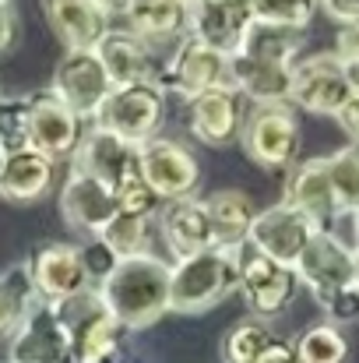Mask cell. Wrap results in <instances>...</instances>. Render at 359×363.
<instances>
[{"mask_svg":"<svg viewBox=\"0 0 359 363\" xmlns=\"http://www.w3.org/2000/svg\"><path fill=\"white\" fill-rule=\"evenodd\" d=\"M324 169H328V180H331L342 216H353L359 208V145H346V148L324 155Z\"/></svg>","mask_w":359,"mask_h":363,"instance_id":"30","label":"cell"},{"mask_svg":"<svg viewBox=\"0 0 359 363\" xmlns=\"http://www.w3.org/2000/svg\"><path fill=\"white\" fill-rule=\"evenodd\" d=\"M317 7L338 25L359 21V0H317Z\"/></svg>","mask_w":359,"mask_h":363,"instance_id":"40","label":"cell"},{"mask_svg":"<svg viewBox=\"0 0 359 363\" xmlns=\"http://www.w3.org/2000/svg\"><path fill=\"white\" fill-rule=\"evenodd\" d=\"M239 145L250 162L261 169H292L300 162V121L289 103H264L250 106L243 127H239Z\"/></svg>","mask_w":359,"mask_h":363,"instance_id":"5","label":"cell"},{"mask_svg":"<svg viewBox=\"0 0 359 363\" xmlns=\"http://www.w3.org/2000/svg\"><path fill=\"white\" fill-rule=\"evenodd\" d=\"M246 117V99L233 85L208 89L187 103V127L208 148H229L239 141V127Z\"/></svg>","mask_w":359,"mask_h":363,"instance_id":"14","label":"cell"},{"mask_svg":"<svg viewBox=\"0 0 359 363\" xmlns=\"http://www.w3.org/2000/svg\"><path fill=\"white\" fill-rule=\"evenodd\" d=\"M137 173L152 187V194L166 205L194 198L198 184H201V166H198L194 152L183 141L162 138V134L137 145Z\"/></svg>","mask_w":359,"mask_h":363,"instance_id":"7","label":"cell"},{"mask_svg":"<svg viewBox=\"0 0 359 363\" xmlns=\"http://www.w3.org/2000/svg\"><path fill=\"white\" fill-rule=\"evenodd\" d=\"M96 57L110 78L113 89H127V85H155L159 78V64L155 53L144 39H137L127 28H110L99 43H96Z\"/></svg>","mask_w":359,"mask_h":363,"instance_id":"19","label":"cell"},{"mask_svg":"<svg viewBox=\"0 0 359 363\" xmlns=\"http://www.w3.org/2000/svg\"><path fill=\"white\" fill-rule=\"evenodd\" d=\"M282 201L292 205L300 216H307L317 230H331V223L342 219V208H338V198H335V191H331L324 159L296 162V166L289 169L285 198H282Z\"/></svg>","mask_w":359,"mask_h":363,"instance_id":"21","label":"cell"},{"mask_svg":"<svg viewBox=\"0 0 359 363\" xmlns=\"http://www.w3.org/2000/svg\"><path fill=\"white\" fill-rule=\"evenodd\" d=\"M46 25L64 43V50H96V43L110 32V18L96 0H39Z\"/></svg>","mask_w":359,"mask_h":363,"instance_id":"22","label":"cell"},{"mask_svg":"<svg viewBox=\"0 0 359 363\" xmlns=\"http://www.w3.org/2000/svg\"><path fill=\"white\" fill-rule=\"evenodd\" d=\"M7 342V363H71V346L57 318V307L39 296L32 300L25 321Z\"/></svg>","mask_w":359,"mask_h":363,"instance_id":"13","label":"cell"},{"mask_svg":"<svg viewBox=\"0 0 359 363\" xmlns=\"http://www.w3.org/2000/svg\"><path fill=\"white\" fill-rule=\"evenodd\" d=\"M78 257H81V268H85V275H89L92 286H99V282L117 268V261H120L117 254L99 240V237H92V240L81 243V247H78Z\"/></svg>","mask_w":359,"mask_h":363,"instance_id":"37","label":"cell"},{"mask_svg":"<svg viewBox=\"0 0 359 363\" xmlns=\"http://www.w3.org/2000/svg\"><path fill=\"white\" fill-rule=\"evenodd\" d=\"M180 4H187V7H190V0H180Z\"/></svg>","mask_w":359,"mask_h":363,"instance_id":"50","label":"cell"},{"mask_svg":"<svg viewBox=\"0 0 359 363\" xmlns=\"http://www.w3.org/2000/svg\"><path fill=\"white\" fill-rule=\"evenodd\" d=\"M60 216H64V223H67L74 233H81L85 240H92V237H99V233L110 226V219L117 216L113 191H110L103 180L71 169L67 184L60 187Z\"/></svg>","mask_w":359,"mask_h":363,"instance_id":"16","label":"cell"},{"mask_svg":"<svg viewBox=\"0 0 359 363\" xmlns=\"http://www.w3.org/2000/svg\"><path fill=\"white\" fill-rule=\"evenodd\" d=\"M353 237H356V247H359V208L353 212Z\"/></svg>","mask_w":359,"mask_h":363,"instance_id":"47","label":"cell"},{"mask_svg":"<svg viewBox=\"0 0 359 363\" xmlns=\"http://www.w3.org/2000/svg\"><path fill=\"white\" fill-rule=\"evenodd\" d=\"M237 257V293L246 300L250 318L257 321H271L278 314H285L296 300V272L289 264H278L275 257H268L264 250H257L250 240L233 247Z\"/></svg>","mask_w":359,"mask_h":363,"instance_id":"4","label":"cell"},{"mask_svg":"<svg viewBox=\"0 0 359 363\" xmlns=\"http://www.w3.org/2000/svg\"><path fill=\"white\" fill-rule=\"evenodd\" d=\"M155 85L162 89L166 99H180L190 103L194 96L229 85V53L212 50L208 43L194 39L190 32L176 43V50L169 53L166 67H159Z\"/></svg>","mask_w":359,"mask_h":363,"instance_id":"6","label":"cell"},{"mask_svg":"<svg viewBox=\"0 0 359 363\" xmlns=\"http://www.w3.org/2000/svg\"><path fill=\"white\" fill-rule=\"evenodd\" d=\"M335 53H338L346 64H359V21H349V25L338 28Z\"/></svg>","mask_w":359,"mask_h":363,"instance_id":"39","label":"cell"},{"mask_svg":"<svg viewBox=\"0 0 359 363\" xmlns=\"http://www.w3.org/2000/svg\"><path fill=\"white\" fill-rule=\"evenodd\" d=\"M271 342H275V335H271L268 321L243 318L222 339V363H257Z\"/></svg>","mask_w":359,"mask_h":363,"instance_id":"32","label":"cell"},{"mask_svg":"<svg viewBox=\"0 0 359 363\" xmlns=\"http://www.w3.org/2000/svg\"><path fill=\"white\" fill-rule=\"evenodd\" d=\"M324 314H328V325H353L359 321V289L349 286V289H338L328 303H324Z\"/></svg>","mask_w":359,"mask_h":363,"instance_id":"38","label":"cell"},{"mask_svg":"<svg viewBox=\"0 0 359 363\" xmlns=\"http://www.w3.org/2000/svg\"><path fill=\"white\" fill-rule=\"evenodd\" d=\"M187 14H190L187 32L219 53H233L253 21L250 0H190Z\"/></svg>","mask_w":359,"mask_h":363,"instance_id":"20","label":"cell"},{"mask_svg":"<svg viewBox=\"0 0 359 363\" xmlns=\"http://www.w3.org/2000/svg\"><path fill=\"white\" fill-rule=\"evenodd\" d=\"M162 117H166V96L159 85H127L106 96L92 127H103L130 145H144L148 138L159 134Z\"/></svg>","mask_w":359,"mask_h":363,"instance_id":"9","label":"cell"},{"mask_svg":"<svg viewBox=\"0 0 359 363\" xmlns=\"http://www.w3.org/2000/svg\"><path fill=\"white\" fill-rule=\"evenodd\" d=\"M237 257L212 247L169 264V314H205L237 293Z\"/></svg>","mask_w":359,"mask_h":363,"instance_id":"2","label":"cell"},{"mask_svg":"<svg viewBox=\"0 0 359 363\" xmlns=\"http://www.w3.org/2000/svg\"><path fill=\"white\" fill-rule=\"evenodd\" d=\"M296 282L324 307L338 289L353 286V247L331 230H317L292 264Z\"/></svg>","mask_w":359,"mask_h":363,"instance_id":"10","label":"cell"},{"mask_svg":"<svg viewBox=\"0 0 359 363\" xmlns=\"http://www.w3.org/2000/svg\"><path fill=\"white\" fill-rule=\"evenodd\" d=\"M314 233H317V226L307 216H300L292 205L278 201V205H271V208H264V212L253 216L246 240L253 243L257 250H264L268 257H275L278 264H289L292 268Z\"/></svg>","mask_w":359,"mask_h":363,"instance_id":"15","label":"cell"},{"mask_svg":"<svg viewBox=\"0 0 359 363\" xmlns=\"http://www.w3.org/2000/svg\"><path fill=\"white\" fill-rule=\"evenodd\" d=\"M346 71H349V82H353V92L359 96V64H346Z\"/></svg>","mask_w":359,"mask_h":363,"instance_id":"45","label":"cell"},{"mask_svg":"<svg viewBox=\"0 0 359 363\" xmlns=\"http://www.w3.org/2000/svg\"><path fill=\"white\" fill-rule=\"evenodd\" d=\"M250 7L257 21H271L300 32H307V25L317 14V0H250Z\"/></svg>","mask_w":359,"mask_h":363,"instance_id":"34","label":"cell"},{"mask_svg":"<svg viewBox=\"0 0 359 363\" xmlns=\"http://www.w3.org/2000/svg\"><path fill=\"white\" fill-rule=\"evenodd\" d=\"M96 4H99V11L106 18H117V14H123V7H127V0H96Z\"/></svg>","mask_w":359,"mask_h":363,"instance_id":"44","label":"cell"},{"mask_svg":"<svg viewBox=\"0 0 359 363\" xmlns=\"http://www.w3.org/2000/svg\"><path fill=\"white\" fill-rule=\"evenodd\" d=\"M113 201H117V212L123 216H141V219H155L159 212V198L152 194V187L141 180V173H130L127 180H120L113 187Z\"/></svg>","mask_w":359,"mask_h":363,"instance_id":"35","label":"cell"},{"mask_svg":"<svg viewBox=\"0 0 359 363\" xmlns=\"http://www.w3.org/2000/svg\"><path fill=\"white\" fill-rule=\"evenodd\" d=\"M71 169L89 173L96 180H103L110 191L120 180H127L130 173H137V145L123 141L117 134L103 130V127H89L71 155Z\"/></svg>","mask_w":359,"mask_h":363,"instance_id":"18","label":"cell"},{"mask_svg":"<svg viewBox=\"0 0 359 363\" xmlns=\"http://www.w3.org/2000/svg\"><path fill=\"white\" fill-rule=\"evenodd\" d=\"M353 82L338 53H310L292 64L289 106H300L317 117H335L353 99Z\"/></svg>","mask_w":359,"mask_h":363,"instance_id":"8","label":"cell"},{"mask_svg":"<svg viewBox=\"0 0 359 363\" xmlns=\"http://www.w3.org/2000/svg\"><path fill=\"white\" fill-rule=\"evenodd\" d=\"M25 106H28V148H35L50 162L71 159L81 141V121L57 99V92L39 89L25 96Z\"/></svg>","mask_w":359,"mask_h":363,"instance_id":"12","label":"cell"},{"mask_svg":"<svg viewBox=\"0 0 359 363\" xmlns=\"http://www.w3.org/2000/svg\"><path fill=\"white\" fill-rule=\"evenodd\" d=\"M57 99L78 117V121H96L99 106L106 103V96L113 92L96 50H67L53 71V85Z\"/></svg>","mask_w":359,"mask_h":363,"instance_id":"11","label":"cell"},{"mask_svg":"<svg viewBox=\"0 0 359 363\" xmlns=\"http://www.w3.org/2000/svg\"><path fill=\"white\" fill-rule=\"evenodd\" d=\"M28 275H32L35 296L46 303H64L67 296L92 286L74 243H42L28 257Z\"/></svg>","mask_w":359,"mask_h":363,"instance_id":"17","label":"cell"},{"mask_svg":"<svg viewBox=\"0 0 359 363\" xmlns=\"http://www.w3.org/2000/svg\"><path fill=\"white\" fill-rule=\"evenodd\" d=\"M292 350H296V360L300 363H346L349 360V339L342 335V328H335L328 321L307 328L292 342Z\"/></svg>","mask_w":359,"mask_h":363,"instance_id":"33","label":"cell"},{"mask_svg":"<svg viewBox=\"0 0 359 363\" xmlns=\"http://www.w3.org/2000/svg\"><path fill=\"white\" fill-rule=\"evenodd\" d=\"M14 35H18L14 4H11V0H0V53H7V50L14 46Z\"/></svg>","mask_w":359,"mask_h":363,"instance_id":"41","label":"cell"},{"mask_svg":"<svg viewBox=\"0 0 359 363\" xmlns=\"http://www.w3.org/2000/svg\"><path fill=\"white\" fill-rule=\"evenodd\" d=\"M99 240L106 243L120 261L123 257H141V254H152V219H141V216H123L117 212L110 219V226L99 233Z\"/></svg>","mask_w":359,"mask_h":363,"instance_id":"31","label":"cell"},{"mask_svg":"<svg viewBox=\"0 0 359 363\" xmlns=\"http://www.w3.org/2000/svg\"><path fill=\"white\" fill-rule=\"evenodd\" d=\"M53 169H57V162H50L35 148L7 152V162L0 169V201H7V205L42 201L53 187Z\"/></svg>","mask_w":359,"mask_h":363,"instance_id":"24","label":"cell"},{"mask_svg":"<svg viewBox=\"0 0 359 363\" xmlns=\"http://www.w3.org/2000/svg\"><path fill=\"white\" fill-rule=\"evenodd\" d=\"M159 233L169 247L173 261L215 247V233H212L205 201H198V198H183V201L166 205V212L159 216Z\"/></svg>","mask_w":359,"mask_h":363,"instance_id":"23","label":"cell"},{"mask_svg":"<svg viewBox=\"0 0 359 363\" xmlns=\"http://www.w3.org/2000/svg\"><path fill=\"white\" fill-rule=\"evenodd\" d=\"M4 162H7V152H4V148H0V169H4Z\"/></svg>","mask_w":359,"mask_h":363,"instance_id":"48","label":"cell"},{"mask_svg":"<svg viewBox=\"0 0 359 363\" xmlns=\"http://www.w3.org/2000/svg\"><path fill=\"white\" fill-rule=\"evenodd\" d=\"M123 18H127V32H134L148 46L183 39L187 25H190L187 4H180V0H127Z\"/></svg>","mask_w":359,"mask_h":363,"instance_id":"26","label":"cell"},{"mask_svg":"<svg viewBox=\"0 0 359 363\" xmlns=\"http://www.w3.org/2000/svg\"><path fill=\"white\" fill-rule=\"evenodd\" d=\"M303 43H307V32H300V28H285V25H271V21H257V18H253L233 53L292 67V64L300 60V53H303Z\"/></svg>","mask_w":359,"mask_h":363,"instance_id":"28","label":"cell"},{"mask_svg":"<svg viewBox=\"0 0 359 363\" xmlns=\"http://www.w3.org/2000/svg\"><path fill=\"white\" fill-rule=\"evenodd\" d=\"M205 212H208V223H212V233H215V247H226V250H233L246 240L250 223L257 216L250 194H243L237 187L212 191L205 198Z\"/></svg>","mask_w":359,"mask_h":363,"instance_id":"27","label":"cell"},{"mask_svg":"<svg viewBox=\"0 0 359 363\" xmlns=\"http://www.w3.org/2000/svg\"><path fill=\"white\" fill-rule=\"evenodd\" d=\"M353 286L359 289V247H353Z\"/></svg>","mask_w":359,"mask_h":363,"instance_id":"46","label":"cell"},{"mask_svg":"<svg viewBox=\"0 0 359 363\" xmlns=\"http://www.w3.org/2000/svg\"><path fill=\"white\" fill-rule=\"evenodd\" d=\"M96 289L123 332H144L169 314V264L155 254L117 261Z\"/></svg>","mask_w":359,"mask_h":363,"instance_id":"1","label":"cell"},{"mask_svg":"<svg viewBox=\"0 0 359 363\" xmlns=\"http://www.w3.org/2000/svg\"><path fill=\"white\" fill-rule=\"evenodd\" d=\"M32 300H35V289H32L28 261L11 264L7 272H0V339H11L18 332V325L25 321Z\"/></svg>","mask_w":359,"mask_h":363,"instance_id":"29","label":"cell"},{"mask_svg":"<svg viewBox=\"0 0 359 363\" xmlns=\"http://www.w3.org/2000/svg\"><path fill=\"white\" fill-rule=\"evenodd\" d=\"M257 363H300L296 360V350H292V342H282V339H275L264 353H261V360Z\"/></svg>","mask_w":359,"mask_h":363,"instance_id":"43","label":"cell"},{"mask_svg":"<svg viewBox=\"0 0 359 363\" xmlns=\"http://www.w3.org/2000/svg\"><path fill=\"white\" fill-rule=\"evenodd\" d=\"M0 148L4 152L28 148V106H25V96H18V99H4L0 96Z\"/></svg>","mask_w":359,"mask_h":363,"instance_id":"36","label":"cell"},{"mask_svg":"<svg viewBox=\"0 0 359 363\" xmlns=\"http://www.w3.org/2000/svg\"><path fill=\"white\" fill-rule=\"evenodd\" d=\"M57 318L64 325L67 346H71V363H113L123 342V328L110 314L106 300L99 296L96 286L67 296L64 303H53Z\"/></svg>","mask_w":359,"mask_h":363,"instance_id":"3","label":"cell"},{"mask_svg":"<svg viewBox=\"0 0 359 363\" xmlns=\"http://www.w3.org/2000/svg\"><path fill=\"white\" fill-rule=\"evenodd\" d=\"M123 363H141V360H123Z\"/></svg>","mask_w":359,"mask_h":363,"instance_id":"49","label":"cell"},{"mask_svg":"<svg viewBox=\"0 0 359 363\" xmlns=\"http://www.w3.org/2000/svg\"><path fill=\"white\" fill-rule=\"evenodd\" d=\"M229 85L237 89L243 99H250L253 106L289 103L292 67H285V64H268V60H253V57H243V53H229Z\"/></svg>","mask_w":359,"mask_h":363,"instance_id":"25","label":"cell"},{"mask_svg":"<svg viewBox=\"0 0 359 363\" xmlns=\"http://www.w3.org/2000/svg\"><path fill=\"white\" fill-rule=\"evenodd\" d=\"M335 121H338V127L353 138V145H359V96H353V99L335 113Z\"/></svg>","mask_w":359,"mask_h":363,"instance_id":"42","label":"cell"}]
</instances>
